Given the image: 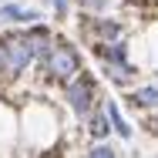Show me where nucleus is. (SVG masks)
I'll list each match as a JSON object with an SVG mask.
<instances>
[{
  "mask_svg": "<svg viewBox=\"0 0 158 158\" xmlns=\"http://www.w3.org/2000/svg\"><path fill=\"white\" fill-rule=\"evenodd\" d=\"M54 10H57V14H64V10H67V0H54Z\"/></svg>",
  "mask_w": 158,
  "mask_h": 158,
  "instance_id": "9d476101",
  "label": "nucleus"
},
{
  "mask_svg": "<svg viewBox=\"0 0 158 158\" xmlns=\"http://www.w3.org/2000/svg\"><path fill=\"white\" fill-rule=\"evenodd\" d=\"M0 17H7V20H37V14H34V10H24V7H14V3H7V7L0 10Z\"/></svg>",
  "mask_w": 158,
  "mask_h": 158,
  "instance_id": "39448f33",
  "label": "nucleus"
},
{
  "mask_svg": "<svg viewBox=\"0 0 158 158\" xmlns=\"http://www.w3.org/2000/svg\"><path fill=\"white\" fill-rule=\"evenodd\" d=\"M31 61H34V51H31V44H27V37H10L0 47V67L7 74H24Z\"/></svg>",
  "mask_w": 158,
  "mask_h": 158,
  "instance_id": "f03ea898",
  "label": "nucleus"
},
{
  "mask_svg": "<svg viewBox=\"0 0 158 158\" xmlns=\"http://www.w3.org/2000/svg\"><path fill=\"white\" fill-rule=\"evenodd\" d=\"M88 158H118V155H114L111 145H94V148L88 152Z\"/></svg>",
  "mask_w": 158,
  "mask_h": 158,
  "instance_id": "6e6552de",
  "label": "nucleus"
},
{
  "mask_svg": "<svg viewBox=\"0 0 158 158\" xmlns=\"http://www.w3.org/2000/svg\"><path fill=\"white\" fill-rule=\"evenodd\" d=\"M94 81L91 77H74L71 84H67V101H71V108L81 114V118H88L91 111H94Z\"/></svg>",
  "mask_w": 158,
  "mask_h": 158,
  "instance_id": "7ed1b4c3",
  "label": "nucleus"
},
{
  "mask_svg": "<svg viewBox=\"0 0 158 158\" xmlns=\"http://www.w3.org/2000/svg\"><path fill=\"white\" fill-rule=\"evenodd\" d=\"M77 71H81V57H77L74 47L57 44V47L47 51V74H51V77H57V81H74Z\"/></svg>",
  "mask_w": 158,
  "mask_h": 158,
  "instance_id": "f257e3e1",
  "label": "nucleus"
},
{
  "mask_svg": "<svg viewBox=\"0 0 158 158\" xmlns=\"http://www.w3.org/2000/svg\"><path fill=\"white\" fill-rule=\"evenodd\" d=\"M104 114H108V118H111V121H114V128H118V135H131V128L125 125V118H121V114H118V108H114V104H108V108H104Z\"/></svg>",
  "mask_w": 158,
  "mask_h": 158,
  "instance_id": "423d86ee",
  "label": "nucleus"
},
{
  "mask_svg": "<svg viewBox=\"0 0 158 158\" xmlns=\"http://www.w3.org/2000/svg\"><path fill=\"white\" fill-rule=\"evenodd\" d=\"M131 101L141 104V108H158V88H138L131 94Z\"/></svg>",
  "mask_w": 158,
  "mask_h": 158,
  "instance_id": "20e7f679",
  "label": "nucleus"
},
{
  "mask_svg": "<svg viewBox=\"0 0 158 158\" xmlns=\"http://www.w3.org/2000/svg\"><path fill=\"white\" fill-rule=\"evenodd\" d=\"M77 3H81L84 10H104V7H108V0H77Z\"/></svg>",
  "mask_w": 158,
  "mask_h": 158,
  "instance_id": "1a4fd4ad",
  "label": "nucleus"
},
{
  "mask_svg": "<svg viewBox=\"0 0 158 158\" xmlns=\"http://www.w3.org/2000/svg\"><path fill=\"white\" fill-rule=\"evenodd\" d=\"M155 128H158V125H155Z\"/></svg>",
  "mask_w": 158,
  "mask_h": 158,
  "instance_id": "9b49d317",
  "label": "nucleus"
},
{
  "mask_svg": "<svg viewBox=\"0 0 158 158\" xmlns=\"http://www.w3.org/2000/svg\"><path fill=\"white\" fill-rule=\"evenodd\" d=\"M91 131H94L98 138H104V135H108V114H104V111H98L94 118H91Z\"/></svg>",
  "mask_w": 158,
  "mask_h": 158,
  "instance_id": "0eeeda50",
  "label": "nucleus"
}]
</instances>
